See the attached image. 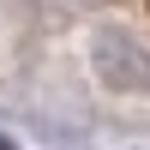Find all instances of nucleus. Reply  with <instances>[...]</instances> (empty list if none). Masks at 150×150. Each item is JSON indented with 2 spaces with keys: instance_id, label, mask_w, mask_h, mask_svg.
Masks as SVG:
<instances>
[{
  "instance_id": "2",
  "label": "nucleus",
  "mask_w": 150,
  "mask_h": 150,
  "mask_svg": "<svg viewBox=\"0 0 150 150\" xmlns=\"http://www.w3.org/2000/svg\"><path fill=\"white\" fill-rule=\"evenodd\" d=\"M0 150H12V138H0Z\"/></svg>"
},
{
  "instance_id": "1",
  "label": "nucleus",
  "mask_w": 150,
  "mask_h": 150,
  "mask_svg": "<svg viewBox=\"0 0 150 150\" xmlns=\"http://www.w3.org/2000/svg\"><path fill=\"white\" fill-rule=\"evenodd\" d=\"M90 66L108 90H150V42L126 24H102L90 36Z\"/></svg>"
}]
</instances>
